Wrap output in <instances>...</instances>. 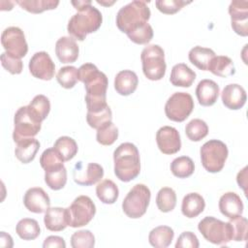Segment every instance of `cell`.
Listing matches in <instances>:
<instances>
[{
  "label": "cell",
  "instance_id": "6da1fadb",
  "mask_svg": "<svg viewBox=\"0 0 248 248\" xmlns=\"http://www.w3.org/2000/svg\"><path fill=\"white\" fill-rule=\"evenodd\" d=\"M78 78L83 82L85 87V103L88 112H96L108 106L107 104L108 78L94 64H82L78 70Z\"/></svg>",
  "mask_w": 248,
  "mask_h": 248
},
{
  "label": "cell",
  "instance_id": "7a4b0ae2",
  "mask_svg": "<svg viewBox=\"0 0 248 248\" xmlns=\"http://www.w3.org/2000/svg\"><path fill=\"white\" fill-rule=\"evenodd\" d=\"M113 162L114 174L123 182H129L140 174V153L132 142H123L116 147L113 152Z\"/></svg>",
  "mask_w": 248,
  "mask_h": 248
},
{
  "label": "cell",
  "instance_id": "3957f363",
  "mask_svg": "<svg viewBox=\"0 0 248 248\" xmlns=\"http://www.w3.org/2000/svg\"><path fill=\"white\" fill-rule=\"evenodd\" d=\"M146 1L135 0L123 6L116 15L117 28L129 35L148 24L150 10Z\"/></svg>",
  "mask_w": 248,
  "mask_h": 248
},
{
  "label": "cell",
  "instance_id": "277c9868",
  "mask_svg": "<svg viewBox=\"0 0 248 248\" xmlns=\"http://www.w3.org/2000/svg\"><path fill=\"white\" fill-rule=\"evenodd\" d=\"M102 21L101 12L91 4L72 16L67 25V31L72 38L83 41L88 34L96 32L101 27Z\"/></svg>",
  "mask_w": 248,
  "mask_h": 248
},
{
  "label": "cell",
  "instance_id": "5b68a950",
  "mask_svg": "<svg viewBox=\"0 0 248 248\" xmlns=\"http://www.w3.org/2000/svg\"><path fill=\"white\" fill-rule=\"evenodd\" d=\"M142 72L150 80H160L166 74L164 49L159 45L146 46L140 54Z\"/></svg>",
  "mask_w": 248,
  "mask_h": 248
},
{
  "label": "cell",
  "instance_id": "8992f818",
  "mask_svg": "<svg viewBox=\"0 0 248 248\" xmlns=\"http://www.w3.org/2000/svg\"><path fill=\"white\" fill-rule=\"evenodd\" d=\"M42 121L32 112L28 106L20 107L14 117L13 139L15 142L34 138L41 130Z\"/></svg>",
  "mask_w": 248,
  "mask_h": 248
},
{
  "label": "cell",
  "instance_id": "52a82bcc",
  "mask_svg": "<svg viewBox=\"0 0 248 248\" xmlns=\"http://www.w3.org/2000/svg\"><path fill=\"white\" fill-rule=\"evenodd\" d=\"M198 230L202 236L215 245H226L232 240V231L230 222H223L215 217L206 216L199 222Z\"/></svg>",
  "mask_w": 248,
  "mask_h": 248
},
{
  "label": "cell",
  "instance_id": "ba28073f",
  "mask_svg": "<svg viewBox=\"0 0 248 248\" xmlns=\"http://www.w3.org/2000/svg\"><path fill=\"white\" fill-rule=\"evenodd\" d=\"M200 154L202 167L208 172L215 173L223 170L229 150L222 140H210L202 145Z\"/></svg>",
  "mask_w": 248,
  "mask_h": 248
},
{
  "label": "cell",
  "instance_id": "9c48e42d",
  "mask_svg": "<svg viewBox=\"0 0 248 248\" xmlns=\"http://www.w3.org/2000/svg\"><path fill=\"white\" fill-rule=\"evenodd\" d=\"M151 192L144 184H136L126 195L122 202L123 212L132 219L143 216L149 205Z\"/></svg>",
  "mask_w": 248,
  "mask_h": 248
},
{
  "label": "cell",
  "instance_id": "30bf717a",
  "mask_svg": "<svg viewBox=\"0 0 248 248\" xmlns=\"http://www.w3.org/2000/svg\"><path fill=\"white\" fill-rule=\"evenodd\" d=\"M69 226L80 228L87 225L95 216L96 206L88 196H78L67 208Z\"/></svg>",
  "mask_w": 248,
  "mask_h": 248
},
{
  "label": "cell",
  "instance_id": "8fae6325",
  "mask_svg": "<svg viewBox=\"0 0 248 248\" xmlns=\"http://www.w3.org/2000/svg\"><path fill=\"white\" fill-rule=\"evenodd\" d=\"M194 100L189 93L175 92L166 102V116L174 122H183L194 109Z\"/></svg>",
  "mask_w": 248,
  "mask_h": 248
},
{
  "label": "cell",
  "instance_id": "7c38bea8",
  "mask_svg": "<svg viewBox=\"0 0 248 248\" xmlns=\"http://www.w3.org/2000/svg\"><path fill=\"white\" fill-rule=\"evenodd\" d=\"M1 44L6 52L22 58L27 54L28 45L23 31L16 26L6 28L1 35Z\"/></svg>",
  "mask_w": 248,
  "mask_h": 248
},
{
  "label": "cell",
  "instance_id": "4fadbf2b",
  "mask_svg": "<svg viewBox=\"0 0 248 248\" xmlns=\"http://www.w3.org/2000/svg\"><path fill=\"white\" fill-rule=\"evenodd\" d=\"M29 71L34 78L43 80H50L54 77L55 64L46 51H38L29 61Z\"/></svg>",
  "mask_w": 248,
  "mask_h": 248
},
{
  "label": "cell",
  "instance_id": "5bb4252c",
  "mask_svg": "<svg viewBox=\"0 0 248 248\" xmlns=\"http://www.w3.org/2000/svg\"><path fill=\"white\" fill-rule=\"evenodd\" d=\"M104 176V169L97 163L84 164L79 161L75 165L73 177L77 184L81 186H91L99 182Z\"/></svg>",
  "mask_w": 248,
  "mask_h": 248
},
{
  "label": "cell",
  "instance_id": "9a60e30c",
  "mask_svg": "<svg viewBox=\"0 0 248 248\" xmlns=\"http://www.w3.org/2000/svg\"><path fill=\"white\" fill-rule=\"evenodd\" d=\"M229 14L233 31L242 37H246L248 35V1H232L229 6Z\"/></svg>",
  "mask_w": 248,
  "mask_h": 248
},
{
  "label": "cell",
  "instance_id": "2e32d148",
  "mask_svg": "<svg viewBox=\"0 0 248 248\" xmlns=\"http://www.w3.org/2000/svg\"><path fill=\"white\" fill-rule=\"evenodd\" d=\"M156 142L159 150L168 155L177 153L181 148L179 132L171 126H163L157 131Z\"/></svg>",
  "mask_w": 248,
  "mask_h": 248
},
{
  "label": "cell",
  "instance_id": "e0dca14e",
  "mask_svg": "<svg viewBox=\"0 0 248 248\" xmlns=\"http://www.w3.org/2000/svg\"><path fill=\"white\" fill-rule=\"evenodd\" d=\"M23 203L33 213H43L50 207L49 197L41 187L29 188L24 194Z\"/></svg>",
  "mask_w": 248,
  "mask_h": 248
},
{
  "label": "cell",
  "instance_id": "ac0fdd59",
  "mask_svg": "<svg viewBox=\"0 0 248 248\" xmlns=\"http://www.w3.org/2000/svg\"><path fill=\"white\" fill-rule=\"evenodd\" d=\"M221 99L224 106L230 109H240L246 103L247 95L245 89L237 83L226 85L221 93Z\"/></svg>",
  "mask_w": 248,
  "mask_h": 248
},
{
  "label": "cell",
  "instance_id": "d6986e66",
  "mask_svg": "<svg viewBox=\"0 0 248 248\" xmlns=\"http://www.w3.org/2000/svg\"><path fill=\"white\" fill-rule=\"evenodd\" d=\"M79 48L75 39L64 36L57 40L55 44V54L62 63H74L78 57Z\"/></svg>",
  "mask_w": 248,
  "mask_h": 248
},
{
  "label": "cell",
  "instance_id": "ffe728a7",
  "mask_svg": "<svg viewBox=\"0 0 248 248\" xmlns=\"http://www.w3.org/2000/svg\"><path fill=\"white\" fill-rule=\"evenodd\" d=\"M220 212L229 219L242 215L244 205L240 197L234 192H227L223 194L219 200Z\"/></svg>",
  "mask_w": 248,
  "mask_h": 248
},
{
  "label": "cell",
  "instance_id": "44dd1931",
  "mask_svg": "<svg viewBox=\"0 0 248 248\" xmlns=\"http://www.w3.org/2000/svg\"><path fill=\"white\" fill-rule=\"evenodd\" d=\"M220 93L219 85L212 79H202L196 88V96L199 104L203 107L214 105Z\"/></svg>",
  "mask_w": 248,
  "mask_h": 248
},
{
  "label": "cell",
  "instance_id": "7402d4cb",
  "mask_svg": "<svg viewBox=\"0 0 248 248\" xmlns=\"http://www.w3.org/2000/svg\"><path fill=\"white\" fill-rule=\"evenodd\" d=\"M46 228L51 232H61L69 226L67 208L49 207L44 217Z\"/></svg>",
  "mask_w": 248,
  "mask_h": 248
},
{
  "label": "cell",
  "instance_id": "603a6c76",
  "mask_svg": "<svg viewBox=\"0 0 248 248\" xmlns=\"http://www.w3.org/2000/svg\"><path fill=\"white\" fill-rule=\"evenodd\" d=\"M139 84L137 74L131 70L120 71L114 78V89L122 96H129L134 93Z\"/></svg>",
  "mask_w": 248,
  "mask_h": 248
},
{
  "label": "cell",
  "instance_id": "cb8c5ba5",
  "mask_svg": "<svg viewBox=\"0 0 248 248\" xmlns=\"http://www.w3.org/2000/svg\"><path fill=\"white\" fill-rule=\"evenodd\" d=\"M196 73L184 63L175 64L170 72V81L173 86L190 87L196 79Z\"/></svg>",
  "mask_w": 248,
  "mask_h": 248
},
{
  "label": "cell",
  "instance_id": "d4e9b609",
  "mask_svg": "<svg viewBox=\"0 0 248 248\" xmlns=\"http://www.w3.org/2000/svg\"><path fill=\"white\" fill-rule=\"evenodd\" d=\"M16 143L15 149V155L18 161L23 164L32 162L40 148V142L38 140L31 138L19 140Z\"/></svg>",
  "mask_w": 248,
  "mask_h": 248
},
{
  "label": "cell",
  "instance_id": "484cf974",
  "mask_svg": "<svg viewBox=\"0 0 248 248\" xmlns=\"http://www.w3.org/2000/svg\"><path fill=\"white\" fill-rule=\"evenodd\" d=\"M205 207L204 199L198 193H189L184 196L181 204V212L187 218H195Z\"/></svg>",
  "mask_w": 248,
  "mask_h": 248
},
{
  "label": "cell",
  "instance_id": "4316f807",
  "mask_svg": "<svg viewBox=\"0 0 248 248\" xmlns=\"http://www.w3.org/2000/svg\"><path fill=\"white\" fill-rule=\"evenodd\" d=\"M213 75L220 78H228L235 74V67L232 60L226 55L214 56L207 68Z\"/></svg>",
  "mask_w": 248,
  "mask_h": 248
},
{
  "label": "cell",
  "instance_id": "83f0119b",
  "mask_svg": "<svg viewBox=\"0 0 248 248\" xmlns=\"http://www.w3.org/2000/svg\"><path fill=\"white\" fill-rule=\"evenodd\" d=\"M174 236L173 230L169 226H159L150 231L148 241L155 248H166L170 245Z\"/></svg>",
  "mask_w": 248,
  "mask_h": 248
},
{
  "label": "cell",
  "instance_id": "f1b7e54d",
  "mask_svg": "<svg viewBox=\"0 0 248 248\" xmlns=\"http://www.w3.org/2000/svg\"><path fill=\"white\" fill-rule=\"evenodd\" d=\"M214 56L215 52L211 48L203 47L201 46H194L188 53L190 62L202 71H207L208 65Z\"/></svg>",
  "mask_w": 248,
  "mask_h": 248
},
{
  "label": "cell",
  "instance_id": "f546056e",
  "mask_svg": "<svg viewBox=\"0 0 248 248\" xmlns=\"http://www.w3.org/2000/svg\"><path fill=\"white\" fill-rule=\"evenodd\" d=\"M96 195L103 203L112 204L118 199L119 190L112 180L105 179L96 186Z\"/></svg>",
  "mask_w": 248,
  "mask_h": 248
},
{
  "label": "cell",
  "instance_id": "4dcf8cb0",
  "mask_svg": "<svg viewBox=\"0 0 248 248\" xmlns=\"http://www.w3.org/2000/svg\"><path fill=\"white\" fill-rule=\"evenodd\" d=\"M16 232L21 239L33 240L40 235L41 229L39 223L35 219L23 218L17 222Z\"/></svg>",
  "mask_w": 248,
  "mask_h": 248
},
{
  "label": "cell",
  "instance_id": "1f68e13d",
  "mask_svg": "<svg viewBox=\"0 0 248 248\" xmlns=\"http://www.w3.org/2000/svg\"><path fill=\"white\" fill-rule=\"evenodd\" d=\"M53 148L61 156L64 162L72 160L78 153V144L76 140L68 136L58 138L53 145Z\"/></svg>",
  "mask_w": 248,
  "mask_h": 248
},
{
  "label": "cell",
  "instance_id": "d6a6232c",
  "mask_svg": "<svg viewBox=\"0 0 248 248\" xmlns=\"http://www.w3.org/2000/svg\"><path fill=\"white\" fill-rule=\"evenodd\" d=\"M172 174L178 178H187L194 173L195 164L188 156H180L170 163Z\"/></svg>",
  "mask_w": 248,
  "mask_h": 248
},
{
  "label": "cell",
  "instance_id": "836d02e7",
  "mask_svg": "<svg viewBox=\"0 0 248 248\" xmlns=\"http://www.w3.org/2000/svg\"><path fill=\"white\" fill-rule=\"evenodd\" d=\"M156 204L161 212H170L176 205V194L170 187H163L156 196Z\"/></svg>",
  "mask_w": 248,
  "mask_h": 248
},
{
  "label": "cell",
  "instance_id": "e575fe53",
  "mask_svg": "<svg viewBox=\"0 0 248 248\" xmlns=\"http://www.w3.org/2000/svg\"><path fill=\"white\" fill-rule=\"evenodd\" d=\"M16 3L31 14H40L47 10L56 9L59 5L57 0H17Z\"/></svg>",
  "mask_w": 248,
  "mask_h": 248
},
{
  "label": "cell",
  "instance_id": "d590c367",
  "mask_svg": "<svg viewBox=\"0 0 248 248\" xmlns=\"http://www.w3.org/2000/svg\"><path fill=\"white\" fill-rule=\"evenodd\" d=\"M185 134L190 140L200 141L207 136L208 126L203 120L195 118L186 124Z\"/></svg>",
  "mask_w": 248,
  "mask_h": 248
},
{
  "label": "cell",
  "instance_id": "8d00e7d4",
  "mask_svg": "<svg viewBox=\"0 0 248 248\" xmlns=\"http://www.w3.org/2000/svg\"><path fill=\"white\" fill-rule=\"evenodd\" d=\"M46 184L54 191L64 188L67 182V170L63 166L59 169L45 171Z\"/></svg>",
  "mask_w": 248,
  "mask_h": 248
},
{
  "label": "cell",
  "instance_id": "74e56055",
  "mask_svg": "<svg viewBox=\"0 0 248 248\" xmlns=\"http://www.w3.org/2000/svg\"><path fill=\"white\" fill-rule=\"evenodd\" d=\"M32 112L43 122L49 113L50 102L45 95H36L28 105Z\"/></svg>",
  "mask_w": 248,
  "mask_h": 248
},
{
  "label": "cell",
  "instance_id": "f35d334b",
  "mask_svg": "<svg viewBox=\"0 0 248 248\" xmlns=\"http://www.w3.org/2000/svg\"><path fill=\"white\" fill-rule=\"evenodd\" d=\"M63 163V159L53 147L46 149L40 157V165L45 171L59 169L64 166Z\"/></svg>",
  "mask_w": 248,
  "mask_h": 248
},
{
  "label": "cell",
  "instance_id": "ab89813d",
  "mask_svg": "<svg viewBox=\"0 0 248 248\" xmlns=\"http://www.w3.org/2000/svg\"><path fill=\"white\" fill-rule=\"evenodd\" d=\"M78 68L75 66H65L59 69L57 75H56V79L58 83L66 89H71L73 88L76 83L78 82Z\"/></svg>",
  "mask_w": 248,
  "mask_h": 248
},
{
  "label": "cell",
  "instance_id": "60d3db41",
  "mask_svg": "<svg viewBox=\"0 0 248 248\" xmlns=\"http://www.w3.org/2000/svg\"><path fill=\"white\" fill-rule=\"evenodd\" d=\"M118 138V129L112 121L103 125L97 130L96 140L102 145H111Z\"/></svg>",
  "mask_w": 248,
  "mask_h": 248
},
{
  "label": "cell",
  "instance_id": "b9f144b4",
  "mask_svg": "<svg viewBox=\"0 0 248 248\" xmlns=\"http://www.w3.org/2000/svg\"><path fill=\"white\" fill-rule=\"evenodd\" d=\"M86 121L88 125L98 130L103 125L112 121V112L110 108L108 106L104 109L96 111V112H88L86 113Z\"/></svg>",
  "mask_w": 248,
  "mask_h": 248
},
{
  "label": "cell",
  "instance_id": "7bdbcfd3",
  "mask_svg": "<svg viewBox=\"0 0 248 248\" xmlns=\"http://www.w3.org/2000/svg\"><path fill=\"white\" fill-rule=\"evenodd\" d=\"M95 245L94 234L89 230H80L71 236V246L73 248H93Z\"/></svg>",
  "mask_w": 248,
  "mask_h": 248
},
{
  "label": "cell",
  "instance_id": "ee69618b",
  "mask_svg": "<svg viewBox=\"0 0 248 248\" xmlns=\"http://www.w3.org/2000/svg\"><path fill=\"white\" fill-rule=\"evenodd\" d=\"M232 231V240L234 241H245L247 239V226L248 222L245 217L237 216L232 218L230 221Z\"/></svg>",
  "mask_w": 248,
  "mask_h": 248
},
{
  "label": "cell",
  "instance_id": "f6af8a7d",
  "mask_svg": "<svg viewBox=\"0 0 248 248\" xmlns=\"http://www.w3.org/2000/svg\"><path fill=\"white\" fill-rule=\"evenodd\" d=\"M191 1L185 0H157L155 2L156 8L163 14L173 15L179 12L184 6L190 4Z\"/></svg>",
  "mask_w": 248,
  "mask_h": 248
},
{
  "label": "cell",
  "instance_id": "bcb514c9",
  "mask_svg": "<svg viewBox=\"0 0 248 248\" xmlns=\"http://www.w3.org/2000/svg\"><path fill=\"white\" fill-rule=\"evenodd\" d=\"M1 64L2 66L12 75H18L23 70V63L21 58L14 56L8 52H3L1 54Z\"/></svg>",
  "mask_w": 248,
  "mask_h": 248
},
{
  "label": "cell",
  "instance_id": "7dc6e473",
  "mask_svg": "<svg viewBox=\"0 0 248 248\" xmlns=\"http://www.w3.org/2000/svg\"><path fill=\"white\" fill-rule=\"evenodd\" d=\"M128 38L135 44L138 45H146L153 38V29L152 26L148 23L140 29L127 35Z\"/></svg>",
  "mask_w": 248,
  "mask_h": 248
},
{
  "label": "cell",
  "instance_id": "c3c4849f",
  "mask_svg": "<svg viewBox=\"0 0 248 248\" xmlns=\"http://www.w3.org/2000/svg\"><path fill=\"white\" fill-rule=\"evenodd\" d=\"M199 246V239L192 232H183L175 243V248H198Z\"/></svg>",
  "mask_w": 248,
  "mask_h": 248
},
{
  "label": "cell",
  "instance_id": "681fc988",
  "mask_svg": "<svg viewBox=\"0 0 248 248\" xmlns=\"http://www.w3.org/2000/svg\"><path fill=\"white\" fill-rule=\"evenodd\" d=\"M43 247L44 248H65L66 242L61 236L50 235L45 239L43 243Z\"/></svg>",
  "mask_w": 248,
  "mask_h": 248
},
{
  "label": "cell",
  "instance_id": "f907efd6",
  "mask_svg": "<svg viewBox=\"0 0 248 248\" xmlns=\"http://www.w3.org/2000/svg\"><path fill=\"white\" fill-rule=\"evenodd\" d=\"M236 181L237 184L239 185V187H241L246 195L247 191H246V187H247V167H244L238 173L236 176Z\"/></svg>",
  "mask_w": 248,
  "mask_h": 248
},
{
  "label": "cell",
  "instance_id": "816d5d0a",
  "mask_svg": "<svg viewBox=\"0 0 248 248\" xmlns=\"http://www.w3.org/2000/svg\"><path fill=\"white\" fill-rule=\"evenodd\" d=\"M0 245L2 247H13L14 243H13V238L10 234L6 233L5 232H1L0 234Z\"/></svg>",
  "mask_w": 248,
  "mask_h": 248
},
{
  "label": "cell",
  "instance_id": "f5cc1de1",
  "mask_svg": "<svg viewBox=\"0 0 248 248\" xmlns=\"http://www.w3.org/2000/svg\"><path fill=\"white\" fill-rule=\"evenodd\" d=\"M71 3L75 7V9L78 11L92 4V2L90 0H78V1H72Z\"/></svg>",
  "mask_w": 248,
  "mask_h": 248
},
{
  "label": "cell",
  "instance_id": "db71d44e",
  "mask_svg": "<svg viewBox=\"0 0 248 248\" xmlns=\"http://www.w3.org/2000/svg\"><path fill=\"white\" fill-rule=\"evenodd\" d=\"M97 3H98V4H101V5H105V6H109V5H112V4L114 3V1H111V2L108 3V2H104V1H99V0H97Z\"/></svg>",
  "mask_w": 248,
  "mask_h": 248
}]
</instances>
